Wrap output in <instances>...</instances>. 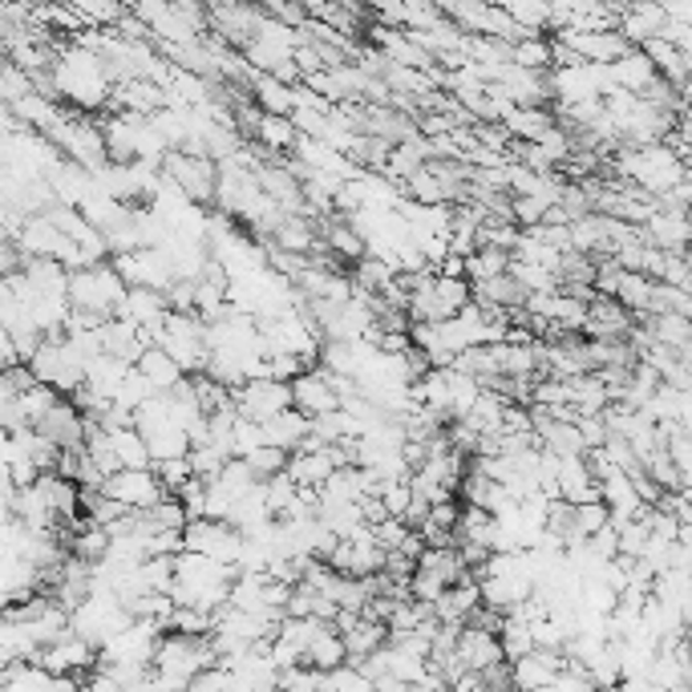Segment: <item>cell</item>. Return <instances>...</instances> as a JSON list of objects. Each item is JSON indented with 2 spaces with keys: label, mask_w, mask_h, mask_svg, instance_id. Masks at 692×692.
I'll use <instances>...</instances> for the list:
<instances>
[{
  "label": "cell",
  "mask_w": 692,
  "mask_h": 692,
  "mask_svg": "<svg viewBox=\"0 0 692 692\" xmlns=\"http://www.w3.org/2000/svg\"><path fill=\"white\" fill-rule=\"evenodd\" d=\"M54 81H57V94L66 106H78L85 114L94 109H106L109 97H114V69L102 54L85 49V45H66L54 61Z\"/></svg>",
  "instance_id": "obj_1"
},
{
  "label": "cell",
  "mask_w": 692,
  "mask_h": 692,
  "mask_svg": "<svg viewBox=\"0 0 692 692\" xmlns=\"http://www.w3.org/2000/svg\"><path fill=\"white\" fill-rule=\"evenodd\" d=\"M126 292H130V284H126V276L118 272L114 260H102L94 267H78L69 276V300H73V308H85V312L114 316L118 304L126 300Z\"/></svg>",
  "instance_id": "obj_2"
},
{
  "label": "cell",
  "mask_w": 692,
  "mask_h": 692,
  "mask_svg": "<svg viewBox=\"0 0 692 692\" xmlns=\"http://www.w3.org/2000/svg\"><path fill=\"white\" fill-rule=\"evenodd\" d=\"M85 365H90V360L81 357V353L73 348V341H69L66 333L45 336L37 353L28 357V369L37 373V381H45V385L61 389L66 397H73V393H78V389L85 385Z\"/></svg>",
  "instance_id": "obj_3"
},
{
  "label": "cell",
  "mask_w": 692,
  "mask_h": 692,
  "mask_svg": "<svg viewBox=\"0 0 692 692\" xmlns=\"http://www.w3.org/2000/svg\"><path fill=\"white\" fill-rule=\"evenodd\" d=\"M162 174H166L187 199L203 203V207H215V195H219V162H215L211 154L171 150V154L162 159Z\"/></svg>",
  "instance_id": "obj_4"
},
{
  "label": "cell",
  "mask_w": 692,
  "mask_h": 692,
  "mask_svg": "<svg viewBox=\"0 0 692 692\" xmlns=\"http://www.w3.org/2000/svg\"><path fill=\"white\" fill-rule=\"evenodd\" d=\"M183 539H187L191 551H203V555H211V560H219V563H227V567H235V572H240L243 531L235 527V522L203 515V519H191L187 522Z\"/></svg>",
  "instance_id": "obj_5"
},
{
  "label": "cell",
  "mask_w": 692,
  "mask_h": 692,
  "mask_svg": "<svg viewBox=\"0 0 692 692\" xmlns=\"http://www.w3.org/2000/svg\"><path fill=\"white\" fill-rule=\"evenodd\" d=\"M102 491H106L109 498H118L122 506H130V510H150V506L162 503V498L171 494L154 466H122V470H114Z\"/></svg>",
  "instance_id": "obj_6"
},
{
  "label": "cell",
  "mask_w": 692,
  "mask_h": 692,
  "mask_svg": "<svg viewBox=\"0 0 692 692\" xmlns=\"http://www.w3.org/2000/svg\"><path fill=\"white\" fill-rule=\"evenodd\" d=\"M235 405L240 413L255 417V422H272L276 413H284L292 405V381H280V377H252L235 389Z\"/></svg>",
  "instance_id": "obj_7"
},
{
  "label": "cell",
  "mask_w": 692,
  "mask_h": 692,
  "mask_svg": "<svg viewBox=\"0 0 692 692\" xmlns=\"http://www.w3.org/2000/svg\"><path fill=\"white\" fill-rule=\"evenodd\" d=\"M292 405L304 410L308 417H324V413L341 410V393H336L333 369L324 365H308L292 377Z\"/></svg>",
  "instance_id": "obj_8"
},
{
  "label": "cell",
  "mask_w": 692,
  "mask_h": 692,
  "mask_svg": "<svg viewBox=\"0 0 692 692\" xmlns=\"http://www.w3.org/2000/svg\"><path fill=\"white\" fill-rule=\"evenodd\" d=\"M636 324H639V316L624 304V300L596 292L591 296V308H587L584 333L587 336H608V341H627Z\"/></svg>",
  "instance_id": "obj_9"
},
{
  "label": "cell",
  "mask_w": 692,
  "mask_h": 692,
  "mask_svg": "<svg viewBox=\"0 0 692 692\" xmlns=\"http://www.w3.org/2000/svg\"><path fill=\"white\" fill-rule=\"evenodd\" d=\"M644 240L665 252H689L692 247V215L684 207H656V215L644 223Z\"/></svg>",
  "instance_id": "obj_10"
},
{
  "label": "cell",
  "mask_w": 692,
  "mask_h": 692,
  "mask_svg": "<svg viewBox=\"0 0 692 692\" xmlns=\"http://www.w3.org/2000/svg\"><path fill=\"white\" fill-rule=\"evenodd\" d=\"M458 656H462V665H466V668H478V672H486V668L503 665V660H506L503 636H498L494 627L478 624V620H470V624L462 627V636H458Z\"/></svg>",
  "instance_id": "obj_11"
},
{
  "label": "cell",
  "mask_w": 692,
  "mask_h": 692,
  "mask_svg": "<svg viewBox=\"0 0 692 692\" xmlns=\"http://www.w3.org/2000/svg\"><path fill=\"white\" fill-rule=\"evenodd\" d=\"M560 668H567V653H560V648H534V653L510 660L515 689H527V692L551 689V680L560 677Z\"/></svg>",
  "instance_id": "obj_12"
},
{
  "label": "cell",
  "mask_w": 692,
  "mask_h": 692,
  "mask_svg": "<svg viewBox=\"0 0 692 692\" xmlns=\"http://www.w3.org/2000/svg\"><path fill=\"white\" fill-rule=\"evenodd\" d=\"M668 28V13L660 0H627L620 9V33H624L632 45H644V41L660 37Z\"/></svg>",
  "instance_id": "obj_13"
},
{
  "label": "cell",
  "mask_w": 692,
  "mask_h": 692,
  "mask_svg": "<svg viewBox=\"0 0 692 692\" xmlns=\"http://www.w3.org/2000/svg\"><path fill=\"white\" fill-rule=\"evenodd\" d=\"M166 312H171V300H166V292L134 284L130 292H126V300L118 304V312H114V316L134 320V324H142V328H150V333H154L162 320H166Z\"/></svg>",
  "instance_id": "obj_14"
},
{
  "label": "cell",
  "mask_w": 692,
  "mask_h": 692,
  "mask_svg": "<svg viewBox=\"0 0 692 692\" xmlns=\"http://www.w3.org/2000/svg\"><path fill=\"white\" fill-rule=\"evenodd\" d=\"M612 78H615V85L620 90H632V94H648L656 85V78H660V69H656V61L648 57V49L644 45H632L620 61L612 66Z\"/></svg>",
  "instance_id": "obj_15"
},
{
  "label": "cell",
  "mask_w": 692,
  "mask_h": 692,
  "mask_svg": "<svg viewBox=\"0 0 692 692\" xmlns=\"http://www.w3.org/2000/svg\"><path fill=\"white\" fill-rule=\"evenodd\" d=\"M599 494V478L591 462H587V453H572V458H563L560 462V498L567 503H587V498H596Z\"/></svg>",
  "instance_id": "obj_16"
},
{
  "label": "cell",
  "mask_w": 692,
  "mask_h": 692,
  "mask_svg": "<svg viewBox=\"0 0 692 692\" xmlns=\"http://www.w3.org/2000/svg\"><path fill=\"white\" fill-rule=\"evenodd\" d=\"M264 434L272 446H280V450H300L308 438H312V417H308L304 410H296V405H288L284 413H276L272 422H264Z\"/></svg>",
  "instance_id": "obj_17"
},
{
  "label": "cell",
  "mask_w": 692,
  "mask_h": 692,
  "mask_svg": "<svg viewBox=\"0 0 692 692\" xmlns=\"http://www.w3.org/2000/svg\"><path fill=\"white\" fill-rule=\"evenodd\" d=\"M252 142H260V147L272 150V154H292L296 142H300V126H296L292 114H272V109H264L260 130H255Z\"/></svg>",
  "instance_id": "obj_18"
},
{
  "label": "cell",
  "mask_w": 692,
  "mask_h": 692,
  "mask_svg": "<svg viewBox=\"0 0 692 692\" xmlns=\"http://www.w3.org/2000/svg\"><path fill=\"white\" fill-rule=\"evenodd\" d=\"M130 369H134L130 360L114 357V353H97V357H90V365H85V385L94 389V393H102V397H118V389Z\"/></svg>",
  "instance_id": "obj_19"
},
{
  "label": "cell",
  "mask_w": 692,
  "mask_h": 692,
  "mask_svg": "<svg viewBox=\"0 0 692 692\" xmlns=\"http://www.w3.org/2000/svg\"><path fill=\"white\" fill-rule=\"evenodd\" d=\"M138 369H142V373L154 381V389H159V393H171L174 385H183V381L191 377L187 369H183V365H178V360H174L162 345H150L147 353L138 357Z\"/></svg>",
  "instance_id": "obj_20"
},
{
  "label": "cell",
  "mask_w": 692,
  "mask_h": 692,
  "mask_svg": "<svg viewBox=\"0 0 692 692\" xmlns=\"http://www.w3.org/2000/svg\"><path fill=\"white\" fill-rule=\"evenodd\" d=\"M106 434H109V446H114L118 466H154L150 441L138 426H118V429H106Z\"/></svg>",
  "instance_id": "obj_21"
},
{
  "label": "cell",
  "mask_w": 692,
  "mask_h": 692,
  "mask_svg": "<svg viewBox=\"0 0 692 692\" xmlns=\"http://www.w3.org/2000/svg\"><path fill=\"white\" fill-rule=\"evenodd\" d=\"M555 122L560 118L551 114V106H515L503 118V126H506L510 138H519V142H534V138H539L543 130H551Z\"/></svg>",
  "instance_id": "obj_22"
},
{
  "label": "cell",
  "mask_w": 692,
  "mask_h": 692,
  "mask_svg": "<svg viewBox=\"0 0 692 692\" xmlns=\"http://www.w3.org/2000/svg\"><path fill=\"white\" fill-rule=\"evenodd\" d=\"M345 639H348V656H353V660L360 665V660H365V656H373L381 644H389V624L365 612L357 624L345 632Z\"/></svg>",
  "instance_id": "obj_23"
},
{
  "label": "cell",
  "mask_w": 692,
  "mask_h": 692,
  "mask_svg": "<svg viewBox=\"0 0 692 692\" xmlns=\"http://www.w3.org/2000/svg\"><path fill=\"white\" fill-rule=\"evenodd\" d=\"M656 284H660V280H653L648 272H627V267H624V276H620V288H615V300H624V304L632 308L639 320L653 316Z\"/></svg>",
  "instance_id": "obj_24"
},
{
  "label": "cell",
  "mask_w": 692,
  "mask_h": 692,
  "mask_svg": "<svg viewBox=\"0 0 692 692\" xmlns=\"http://www.w3.org/2000/svg\"><path fill=\"white\" fill-rule=\"evenodd\" d=\"M401 191H405V199L413 203H450V187H446V178L434 171V162L405 174V178H401Z\"/></svg>",
  "instance_id": "obj_25"
},
{
  "label": "cell",
  "mask_w": 692,
  "mask_h": 692,
  "mask_svg": "<svg viewBox=\"0 0 692 692\" xmlns=\"http://www.w3.org/2000/svg\"><path fill=\"white\" fill-rule=\"evenodd\" d=\"M644 324H648L656 345L677 348V353L692 341V316H684V312H653V316H644Z\"/></svg>",
  "instance_id": "obj_26"
},
{
  "label": "cell",
  "mask_w": 692,
  "mask_h": 692,
  "mask_svg": "<svg viewBox=\"0 0 692 692\" xmlns=\"http://www.w3.org/2000/svg\"><path fill=\"white\" fill-rule=\"evenodd\" d=\"M498 636H503L506 660H519V656H527V653H534V648H539L531 620H527V615H519V612H506L503 615V627H498Z\"/></svg>",
  "instance_id": "obj_27"
},
{
  "label": "cell",
  "mask_w": 692,
  "mask_h": 692,
  "mask_svg": "<svg viewBox=\"0 0 692 692\" xmlns=\"http://www.w3.org/2000/svg\"><path fill=\"white\" fill-rule=\"evenodd\" d=\"M546 450H555L560 458H572V453H587V441H584V429L579 422H567V417H555L551 426L539 434Z\"/></svg>",
  "instance_id": "obj_28"
},
{
  "label": "cell",
  "mask_w": 692,
  "mask_h": 692,
  "mask_svg": "<svg viewBox=\"0 0 692 692\" xmlns=\"http://www.w3.org/2000/svg\"><path fill=\"white\" fill-rule=\"evenodd\" d=\"M510 264H515V252H510V247H498V243H482L478 252L470 255V280H474V284L494 280V276L510 272Z\"/></svg>",
  "instance_id": "obj_29"
},
{
  "label": "cell",
  "mask_w": 692,
  "mask_h": 692,
  "mask_svg": "<svg viewBox=\"0 0 692 692\" xmlns=\"http://www.w3.org/2000/svg\"><path fill=\"white\" fill-rule=\"evenodd\" d=\"M612 519L615 515H612V506H608L603 494L587 498V503H575V534H579V539H591V534L608 531Z\"/></svg>",
  "instance_id": "obj_30"
},
{
  "label": "cell",
  "mask_w": 692,
  "mask_h": 692,
  "mask_svg": "<svg viewBox=\"0 0 692 692\" xmlns=\"http://www.w3.org/2000/svg\"><path fill=\"white\" fill-rule=\"evenodd\" d=\"M510 272H515V280H519L527 292H555V288H560V272H551V267L543 264H531V260H515Z\"/></svg>",
  "instance_id": "obj_31"
},
{
  "label": "cell",
  "mask_w": 692,
  "mask_h": 692,
  "mask_svg": "<svg viewBox=\"0 0 692 692\" xmlns=\"http://www.w3.org/2000/svg\"><path fill=\"white\" fill-rule=\"evenodd\" d=\"M154 393H159V389H154V381H150L147 373H142V369H138V365H134L130 373H126V381H122V389H118V405H126V410H142V405H147L150 397H154Z\"/></svg>",
  "instance_id": "obj_32"
},
{
  "label": "cell",
  "mask_w": 692,
  "mask_h": 692,
  "mask_svg": "<svg viewBox=\"0 0 692 692\" xmlns=\"http://www.w3.org/2000/svg\"><path fill=\"white\" fill-rule=\"evenodd\" d=\"M191 470H195V474H199V478H219V474H223V466L227 462H231V453L227 450H219V446H215V441H203V446H191Z\"/></svg>",
  "instance_id": "obj_33"
},
{
  "label": "cell",
  "mask_w": 692,
  "mask_h": 692,
  "mask_svg": "<svg viewBox=\"0 0 692 692\" xmlns=\"http://www.w3.org/2000/svg\"><path fill=\"white\" fill-rule=\"evenodd\" d=\"M288 458H292L288 450H280V446H272V441H264L260 450L247 453V466L255 470V478H272V474H280V470H288Z\"/></svg>",
  "instance_id": "obj_34"
},
{
  "label": "cell",
  "mask_w": 692,
  "mask_h": 692,
  "mask_svg": "<svg viewBox=\"0 0 692 692\" xmlns=\"http://www.w3.org/2000/svg\"><path fill=\"white\" fill-rule=\"evenodd\" d=\"M668 453H672V466L680 474V486H692V434L689 429H672L668 434Z\"/></svg>",
  "instance_id": "obj_35"
},
{
  "label": "cell",
  "mask_w": 692,
  "mask_h": 692,
  "mask_svg": "<svg viewBox=\"0 0 692 692\" xmlns=\"http://www.w3.org/2000/svg\"><path fill=\"white\" fill-rule=\"evenodd\" d=\"M546 211H551V203L543 195H515V203H510V215H515L519 227H539L546 219Z\"/></svg>",
  "instance_id": "obj_36"
},
{
  "label": "cell",
  "mask_w": 692,
  "mask_h": 692,
  "mask_svg": "<svg viewBox=\"0 0 692 692\" xmlns=\"http://www.w3.org/2000/svg\"><path fill=\"white\" fill-rule=\"evenodd\" d=\"M154 470H159V478L166 482V491H171V494H178L191 478H195L191 458H162V462H154Z\"/></svg>",
  "instance_id": "obj_37"
},
{
  "label": "cell",
  "mask_w": 692,
  "mask_h": 692,
  "mask_svg": "<svg viewBox=\"0 0 692 692\" xmlns=\"http://www.w3.org/2000/svg\"><path fill=\"white\" fill-rule=\"evenodd\" d=\"M446 587H450V584H446L441 575L426 572V567H417V572H413V579H410V591H413L417 599H426V603H438Z\"/></svg>",
  "instance_id": "obj_38"
},
{
  "label": "cell",
  "mask_w": 692,
  "mask_h": 692,
  "mask_svg": "<svg viewBox=\"0 0 692 692\" xmlns=\"http://www.w3.org/2000/svg\"><path fill=\"white\" fill-rule=\"evenodd\" d=\"M680 522H692V486H680Z\"/></svg>",
  "instance_id": "obj_39"
}]
</instances>
